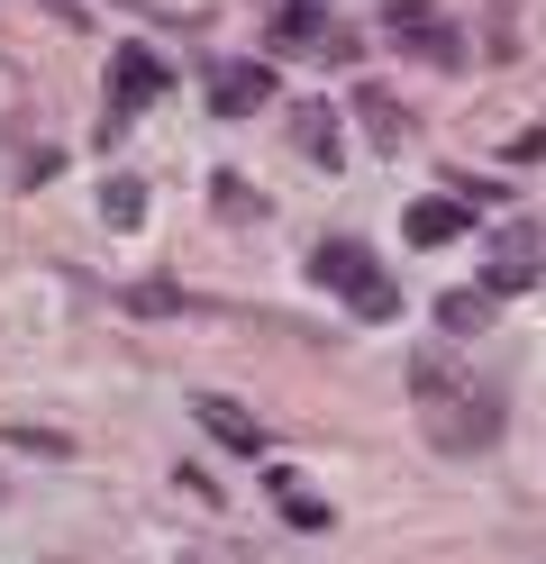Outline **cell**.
<instances>
[{
	"label": "cell",
	"mask_w": 546,
	"mask_h": 564,
	"mask_svg": "<svg viewBox=\"0 0 546 564\" xmlns=\"http://www.w3.org/2000/svg\"><path fill=\"white\" fill-rule=\"evenodd\" d=\"M0 446H19V455H73V437H55V429H19V419L0 429Z\"/></svg>",
	"instance_id": "e0dca14e"
},
{
	"label": "cell",
	"mask_w": 546,
	"mask_h": 564,
	"mask_svg": "<svg viewBox=\"0 0 546 564\" xmlns=\"http://www.w3.org/2000/svg\"><path fill=\"white\" fill-rule=\"evenodd\" d=\"M100 219L119 228V237L146 219V183H137V173H109V183H100Z\"/></svg>",
	"instance_id": "5bb4252c"
},
{
	"label": "cell",
	"mask_w": 546,
	"mask_h": 564,
	"mask_svg": "<svg viewBox=\"0 0 546 564\" xmlns=\"http://www.w3.org/2000/svg\"><path fill=\"white\" fill-rule=\"evenodd\" d=\"M265 55H328V10L319 0H282L265 19Z\"/></svg>",
	"instance_id": "277c9868"
},
{
	"label": "cell",
	"mask_w": 546,
	"mask_h": 564,
	"mask_svg": "<svg viewBox=\"0 0 546 564\" xmlns=\"http://www.w3.org/2000/svg\"><path fill=\"white\" fill-rule=\"evenodd\" d=\"M537 282H546V256H537V246L492 237V256H483V292L501 301V292H537Z\"/></svg>",
	"instance_id": "9c48e42d"
},
{
	"label": "cell",
	"mask_w": 546,
	"mask_h": 564,
	"mask_svg": "<svg viewBox=\"0 0 546 564\" xmlns=\"http://www.w3.org/2000/svg\"><path fill=\"white\" fill-rule=\"evenodd\" d=\"M291 147L319 173H346V137H338V110H328V100H301V110H291Z\"/></svg>",
	"instance_id": "ba28073f"
},
{
	"label": "cell",
	"mask_w": 546,
	"mask_h": 564,
	"mask_svg": "<svg viewBox=\"0 0 546 564\" xmlns=\"http://www.w3.org/2000/svg\"><path fill=\"white\" fill-rule=\"evenodd\" d=\"M501 164H546V128H528V137H510V147H501Z\"/></svg>",
	"instance_id": "d6986e66"
},
{
	"label": "cell",
	"mask_w": 546,
	"mask_h": 564,
	"mask_svg": "<svg viewBox=\"0 0 546 564\" xmlns=\"http://www.w3.org/2000/svg\"><path fill=\"white\" fill-rule=\"evenodd\" d=\"M265 100H274V74H265V64H218V74H210V110H218V119H255Z\"/></svg>",
	"instance_id": "8992f818"
},
{
	"label": "cell",
	"mask_w": 546,
	"mask_h": 564,
	"mask_svg": "<svg viewBox=\"0 0 546 564\" xmlns=\"http://www.w3.org/2000/svg\"><path fill=\"white\" fill-rule=\"evenodd\" d=\"M310 282H319V292H338L364 328L400 319V282L383 273V256H374L364 237H319V246H310Z\"/></svg>",
	"instance_id": "7a4b0ae2"
},
{
	"label": "cell",
	"mask_w": 546,
	"mask_h": 564,
	"mask_svg": "<svg viewBox=\"0 0 546 564\" xmlns=\"http://www.w3.org/2000/svg\"><path fill=\"white\" fill-rule=\"evenodd\" d=\"M464 228H473V200H456V192H428V200L400 209V237H410V246H447Z\"/></svg>",
	"instance_id": "5b68a950"
},
{
	"label": "cell",
	"mask_w": 546,
	"mask_h": 564,
	"mask_svg": "<svg viewBox=\"0 0 546 564\" xmlns=\"http://www.w3.org/2000/svg\"><path fill=\"white\" fill-rule=\"evenodd\" d=\"M410 392H419V429H428L437 455H492L501 429H510V392H501V382L456 373L447 356H419L410 365Z\"/></svg>",
	"instance_id": "6da1fadb"
},
{
	"label": "cell",
	"mask_w": 546,
	"mask_h": 564,
	"mask_svg": "<svg viewBox=\"0 0 546 564\" xmlns=\"http://www.w3.org/2000/svg\"><path fill=\"white\" fill-rule=\"evenodd\" d=\"M164 91H173V64H164L156 46H119V55H109V110H119V119L156 110Z\"/></svg>",
	"instance_id": "3957f363"
},
{
	"label": "cell",
	"mask_w": 546,
	"mask_h": 564,
	"mask_svg": "<svg viewBox=\"0 0 546 564\" xmlns=\"http://www.w3.org/2000/svg\"><path fill=\"white\" fill-rule=\"evenodd\" d=\"M346 110H355V128L374 137L383 155H392V147H410V110H400V100H392L383 83H355V91H346Z\"/></svg>",
	"instance_id": "52a82bcc"
},
{
	"label": "cell",
	"mask_w": 546,
	"mask_h": 564,
	"mask_svg": "<svg viewBox=\"0 0 546 564\" xmlns=\"http://www.w3.org/2000/svg\"><path fill=\"white\" fill-rule=\"evenodd\" d=\"M265 491H274V501H282V519L301 528V538H319V528H338V519H328V501H310V491L291 482V465H265Z\"/></svg>",
	"instance_id": "8fae6325"
},
{
	"label": "cell",
	"mask_w": 546,
	"mask_h": 564,
	"mask_svg": "<svg viewBox=\"0 0 546 564\" xmlns=\"http://www.w3.org/2000/svg\"><path fill=\"white\" fill-rule=\"evenodd\" d=\"M437 328L447 337H483L492 328V292L473 282V292H437Z\"/></svg>",
	"instance_id": "7c38bea8"
},
{
	"label": "cell",
	"mask_w": 546,
	"mask_h": 564,
	"mask_svg": "<svg viewBox=\"0 0 546 564\" xmlns=\"http://www.w3.org/2000/svg\"><path fill=\"white\" fill-rule=\"evenodd\" d=\"M201 410V429L218 437V446H228V455H265V429H255V419L237 410V401H192Z\"/></svg>",
	"instance_id": "30bf717a"
},
{
	"label": "cell",
	"mask_w": 546,
	"mask_h": 564,
	"mask_svg": "<svg viewBox=\"0 0 546 564\" xmlns=\"http://www.w3.org/2000/svg\"><path fill=\"white\" fill-rule=\"evenodd\" d=\"M447 192L473 200V209H492V200H501V183H483V173H447Z\"/></svg>",
	"instance_id": "ac0fdd59"
},
{
	"label": "cell",
	"mask_w": 546,
	"mask_h": 564,
	"mask_svg": "<svg viewBox=\"0 0 546 564\" xmlns=\"http://www.w3.org/2000/svg\"><path fill=\"white\" fill-rule=\"evenodd\" d=\"M210 209H218V219H246V228H255V219H265L274 200L255 192V183H237V173H218V183H210Z\"/></svg>",
	"instance_id": "9a60e30c"
},
{
	"label": "cell",
	"mask_w": 546,
	"mask_h": 564,
	"mask_svg": "<svg viewBox=\"0 0 546 564\" xmlns=\"http://www.w3.org/2000/svg\"><path fill=\"white\" fill-rule=\"evenodd\" d=\"M55 164H64V155H55V147H36V155H28V164H19V183H28V192H36V183H55Z\"/></svg>",
	"instance_id": "ffe728a7"
},
{
	"label": "cell",
	"mask_w": 546,
	"mask_h": 564,
	"mask_svg": "<svg viewBox=\"0 0 546 564\" xmlns=\"http://www.w3.org/2000/svg\"><path fill=\"white\" fill-rule=\"evenodd\" d=\"M374 19H383V37H392V46H410V37H419V28L437 19V0H383V10H374Z\"/></svg>",
	"instance_id": "2e32d148"
},
{
	"label": "cell",
	"mask_w": 546,
	"mask_h": 564,
	"mask_svg": "<svg viewBox=\"0 0 546 564\" xmlns=\"http://www.w3.org/2000/svg\"><path fill=\"white\" fill-rule=\"evenodd\" d=\"M410 55H419V64H437V74H456V64H464V28H456L447 10H437V19L419 28V37H410Z\"/></svg>",
	"instance_id": "4fadbf2b"
}]
</instances>
